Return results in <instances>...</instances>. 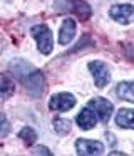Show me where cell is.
<instances>
[{
  "label": "cell",
  "mask_w": 134,
  "mask_h": 156,
  "mask_svg": "<svg viewBox=\"0 0 134 156\" xmlns=\"http://www.w3.org/2000/svg\"><path fill=\"white\" fill-rule=\"evenodd\" d=\"M54 129H55L59 134H67V133L70 131V122L69 119H55L54 121Z\"/></svg>",
  "instance_id": "9a60e30c"
},
{
  "label": "cell",
  "mask_w": 134,
  "mask_h": 156,
  "mask_svg": "<svg viewBox=\"0 0 134 156\" xmlns=\"http://www.w3.org/2000/svg\"><path fill=\"white\" fill-rule=\"evenodd\" d=\"M116 124L119 128L134 129V109H119L116 114Z\"/></svg>",
  "instance_id": "8fae6325"
},
{
  "label": "cell",
  "mask_w": 134,
  "mask_h": 156,
  "mask_svg": "<svg viewBox=\"0 0 134 156\" xmlns=\"http://www.w3.org/2000/svg\"><path fill=\"white\" fill-rule=\"evenodd\" d=\"M54 7L60 12H67V14H76L80 19H89L90 17V7L84 2V0H55Z\"/></svg>",
  "instance_id": "7a4b0ae2"
},
{
  "label": "cell",
  "mask_w": 134,
  "mask_h": 156,
  "mask_svg": "<svg viewBox=\"0 0 134 156\" xmlns=\"http://www.w3.org/2000/svg\"><path fill=\"white\" fill-rule=\"evenodd\" d=\"M76 149L79 154H102L104 153V144L100 141H90V139H77L76 141Z\"/></svg>",
  "instance_id": "ba28073f"
},
{
  "label": "cell",
  "mask_w": 134,
  "mask_h": 156,
  "mask_svg": "<svg viewBox=\"0 0 134 156\" xmlns=\"http://www.w3.org/2000/svg\"><path fill=\"white\" fill-rule=\"evenodd\" d=\"M32 35L35 37L37 41V47H39V51L42 52V54H50L54 49V39H52V32H50V29L47 27V25L40 24V25H34L32 27Z\"/></svg>",
  "instance_id": "3957f363"
},
{
  "label": "cell",
  "mask_w": 134,
  "mask_h": 156,
  "mask_svg": "<svg viewBox=\"0 0 134 156\" xmlns=\"http://www.w3.org/2000/svg\"><path fill=\"white\" fill-rule=\"evenodd\" d=\"M76 106V98L69 92H59V94H54L49 101V108L52 111L57 112H64V111H69Z\"/></svg>",
  "instance_id": "5b68a950"
},
{
  "label": "cell",
  "mask_w": 134,
  "mask_h": 156,
  "mask_svg": "<svg viewBox=\"0 0 134 156\" xmlns=\"http://www.w3.org/2000/svg\"><path fill=\"white\" fill-rule=\"evenodd\" d=\"M10 69H12V72L15 74V77L23 82L25 89L29 91V94L32 96V98H39L44 92L45 79H44V74L40 71H35V69L30 64H27L25 61L10 62Z\"/></svg>",
  "instance_id": "6da1fadb"
},
{
  "label": "cell",
  "mask_w": 134,
  "mask_h": 156,
  "mask_svg": "<svg viewBox=\"0 0 134 156\" xmlns=\"http://www.w3.org/2000/svg\"><path fill=\"white\" fill-rule=\"evenodd\" d=\"M19 138L22 139V141L25 143L27 146H30V144H34V143H35V139H37V133L34 131L32 128H29V126H25V128H22V129H20V133H19Z\"/></svg>",
  "instance_id": "5bb4252c"
},
{
  "label": "cell",
  "mask_w": 134,
  "mask_h": 156,
  "mask_svg": "<svg viewBox=\"0 0 134 156\" xmlns=\"http://www.w3.org/2000/svg\"><path fill=\"white\" fill-rule=\"evenodd\" d=\"M34 154H50V151H49L47 148H44V146H42V148H37L35 151H34Z\"/></svg>",
  "instance_id": "e0dca14e"
},
{
  "label": "cell",
  "mask_w": 134,
  "mask_h": 156,
  "mask_svg": "<svg viewBox=\"0 0 134 156\" xmlns=\"http://www.w3.org/2000/svg\"><path fill=\"white\" fill-rule=\"evenodd\" d=\"M89 106L96 111V114L100 118L102 122H107L112 114V102H109L107 99L104 98H94L89 101Z\"/></svg>",
  "instance_id": "52a82bcc"
},
{
  "label": "cell",
  "mask_w": 134,
  "mask_h": 156,
  "mask_svg": "<svg viewBox=\"0 0 134 156\" xmlns=\"http://www.w3.org/2000/svg\"><path fill=\"white\" fill-rule=\"evenodd\" d=\"M127 52H129V55L134 59V45H132V47H129V49H127Z\"/></svg>",
  "instance_id": "ac0fdd59"
},
{
  "label": "cell",
  "mask_w": 134,
  "mask_h": 156,
  "mask_svg": "<svg viewBox=\"0 0 134 156\" xmlns=\"http://www.w3.org/2000/svg\"><path fill=\"white\" fill-rule=\"evenodd\" d=\"M89 69H90V74H92L94 81H96L97 87H104L107 82L111 81V74H109V69L104 62L100 61H90L89 62Z\"/></svg>",
  "instance_id": "8992f818"
},
{
  "label": "cell",
  "mask_w": 134,
  "mask_h": 156,
  "mask_svg": "<svg viewBox=\"0 0 134 156\" xmlns=\"http://www.w3.org/2000/svg\"><path fill=\"white\" fill-rule=\"evenodd\" d=\"M76 35V22L72 19H65L60 25V32H59V42L60 44H69Z\"/></svg>",
  "instance_id": "30bf717a"
},
{
  "label": "cell",
  "mask_w": 134,
  "mask_h": 156,
  "mask_svg": "<svg viewBox=\"0 0 134 156\" xmlns=\"http://www.w3.org/2000/svg\"><path fill=\"white\" fill-rule=\"evenodd\" d=\"M15 91V86H13V81L5 74H0V99H7L13 94Z\"/></svg>",
  "instance_id": "4fadbf2b"
},
{
  "label": "cell",
  "mask_w": 134,
  "mask_h": 156,
  "mask_svg": "<svg viewBox=\"0 0 134 156\" xmlns=\"http://www.w3.org/2000/svg\"><path fill=\"white\" fill-rule=\"evenodd\" d=\"M77 124H79V128L84 129V131L92 129L94 126L97 124V114H96V111H92V109H89V108L82 109V111L77 114Z\"/></svg>",
  "instance_id": "9c48e42d"
},
{
  "label": "cell",
  "mask_w": 134,
  "mask_h": 156,
  "mask_svg": "<svg viewBox=\"0 0 134 156\" xmlns=\"http://www.w3.org/2000/svg\"><path fill=\"white\" fill-rule=\"evenodd\" d=\"M109 15L112 20H116L117 24L127 25L131 22H134V5L131 4H117L112 5L109 10Z\"/></svg>",
  "instance_id": "277c9868"
},
{
  "label": "cell",
  "mask_w": 134,
  "mask_h": 156,
  "mask_svg": "<svg viewBox=\"0 0 134 156\" xmlns=\"http://www.w3.org/2000/svg\"><path fill=\"white\" fill-rule=\"evenodd\" d=\"M10 129V124L7 121V118L3 114H0V136H5Z\"/></svg>",
  "instance_id": "2e32d148"
},
{
  "label": "cell",
  "mask_w": 134,
  "mask_h": 156,
  "mask_svg": "<svg viewBox=\"0 0 134 156\" xmlns=\"http://www.w3.org/2000/svg\"><path fill=\"white\" fill-rule=\"evenodd\" d=\"M116 94L124 101L134 102V81H124L119 82V86L116 87Z\"/></svg>",
  "instance_id": "7c38bea8"
}]
</instances>
